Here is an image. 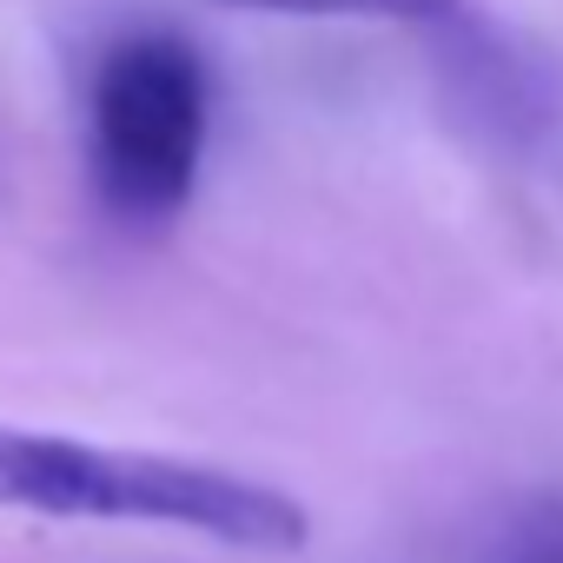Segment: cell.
<instances>
[{
  "label": "cell",
  "mask_w": 563,
  "mask_h": 563,
  "mask_svg": "<svg viewBox=\"0 0 563 563\" xmlns=\"http://www.w3.org/2000/svg\"><path fill=\"white\" fill-rule=\"evenodd\" d=\"M0 510L67 523H159L252 556H299L312 543V510L265 477L166 451L27 431L8 418H0Z\"/></svg>",
  "instance_id": "1"
},
{
  "label": "cell",
  "mask_w": 563,
  "mask_h": 563,
  "mask_svg": "<svg viewBox=\"0 0 563 563\" xmlns=\"http://www.w3.org/2000/svg\"><path fill=\"white\" fill-rule=\"evenodd\" d=\"M212 87L192 41L166 27L120 34L87 87V179L120 225H173L199 192Z\"/></svg>",
  "instance_id": "2"
},
{
  "label": "cell",
  "mask_w": 563,
  "mask_h": 563,
  "mask_svg": "<svg viewBox=\"0 0 563 563\" xmlns=\"http://www.w3.org/2000/svg\"><path fill=\"white\" fill-rule=\"evenodd\" d=\"M477 563H563V497L517 504L490 537Z\"/></svg>",
  "instance_id": "3"
},
{
  "label": "cell",
  "mask_w": 563,
  "mask_h": 563,
  "mask_svg": "<svg viewBox=\"0 0 563 563\" xmlns=\"http://www.w3.org/2000/svg\"><path fill=\"white\" fill-rule=\"evenodd\" d=\"M245 14H292V21H444L457 0H219Z\"/></svg>",
  "instance_id": "4"
}]
</instances>
